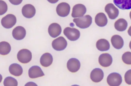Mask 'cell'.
<instances>
[{"label":"cell","mask_w":131,"mask_h":86,"mask_svg":"<svg viewBox=\"0 0 131 86\" xmlns=\"http://www.w3.org/2000/svg\"><path fill=\"white\" fill-rule=\"evenodd\" d=\"M76 25L82 29H85L89 27L92 22V17L88 15L74 18L73 20Z\"/></svg>","instance_id":"6da1fadb"},{"label":"cell","mask_w":131,"mask_h":86,"mask_svg":"<svg viewBox=\"0 0 131 86\" xmlns=\"http://www.w3.org/2000/svg\"><path fill=\"white\" fill-rule=\"evenodd\" d=\"M63 32L67 38L71 41L77 40L80 36V32L79 30L74 28L67 27L64 29Z\"/></svg>","instance_id":"7a4b0ae2"},{"label":"cell","mask_w":131,"mask_h":86,"mask_svg":"<svg viewBox=\"0 0 131 86\" xmlns=\"http://www.w3.org/2000/svg\"><path fill=\"white\" fill-rule=\"evenodd\" d=\"M32 53L29 50L24 49L19 51L17 55L18 61L21 63H27L29 62L32 59Z\"/></svg>","instance_id":"3957f363"},{"label":"cell","mask_w":131,"mask_h":86,"mask_svg":"<svg viewBox=\"0 0 131 86\" xmlns=\"http://www.w3.org/2000/svg\"><path fill=\"white\" fill-rule=\"evenodd\" d=\"M122 78L120 74L116 72L110 74L107 79L108 84L111 86L119 85L122 83Z\"/></svg>","instance_id":"277c9868"},{"label":"cell","mask_w":131,"mask_h":86,"mask_svg":"<svg viewBox=\"0 0 131 86\" xmlns=\"http://www.w3.org/2000/svg\"><path fill=\"white\" fill-rule=\"evenodd\" d=\"M16 18L12 14H9L3 17L1 20V23L5 28L9 29L12 28L16 24Z\"/></svg>","instance_id":"5b68a950"},{"label":"cell","mask_w":131,"mask_h":86,"mask_svg":"<svg viewBox=\"0 0 131 86\" xmlns=\"http://www.w3.org/2000/svg\"><path fill=\"white\" fill-rule=\"evenodd\" d=\"M67 42L62 36L54 40L52 42V45L53 48L57 51H61L67 47Z\"/></svg>","instance_id":"8992f818"},{"label":"cell","mask_w":131,"mask_h":86,"mask_svg":"<svg viewBox=\"0 0 131 86\" xmlns=\"http://www.w3.org/2000/svg\"><path fill=\"white\" fill-rule=\"evenodd\" d=\"M70 9V6L69 4L66 2H62L58 5L56 11L58 15L62 17H65L69 15Z\"/></svg>","instance_id":"52a82bcc"},{"label":"cell","mask_w":131,"mask_h":86,"mask_svg":"<svg viewBox=\"0 0 131 86\" xmlns=\"http://www.w3.org/2000/svg\"><path fill=\"white\" fill-rule=\"evenodd\" d=\"M86 9L85 6L82 4H78L73 7L71 16L73 18L80 17L85 13Z\"/></svg>","instance_id":"ba28073f"},{"label":"cell","mask_w":131,"mask_h":86,"mask_svg":"<svg viewBox=\"0 0 131 86\" xmlns=\"http://www.w3.org/2000/svg\"><path fill=\"white\" fill-rule=\"evenodd\" d=\"M105 10L110 19H114L118 15L119 11L118 9L112 3L106 5L105 8Z\"/></svg>","instance_id":"9c48e42d"},{"label":"cell","mask_w":131,"mask_h":86,"mask_svg":"<svg viewBox=\"0 0 131 86\" xmlns=\"http://www.w3.org/2000/svg\"><path fill=\"white\" fill-rule=\"evenodd\" d=\"M48 31L50 36L53 38H55L61 33L62 29L60 26L56 23H53L49 26Z\"/></svg>","instance_id":"30bf717a"},{"label":"cell","mask_w":131,"mask_h":86,"mask_svg":"<svg viewBox=\"0 0 131 86\" xmlns=\"http://www.w3.org/2000/svg\"><path fill=\"white\" fill-rule=\"evenodd\" d=\"M36 12L34 7L30 4H27L24 5L22 9V13L24 16L30 18L35 15Z\"/></svg>","instance_id":"8fae6325"},{"label":"cell","mask_w":131,"mask_h":86,"mask_svg":"<svg viewBox=\"0 0 131 86\" xmlns=\"http://www.w3.org/2000/svg\"><path fill=\"white\" fill-rule=\"evenodd\" d=\"M112 58L111 55L107 53L101 54L99 58L100 64L103 67H106L110 66L112 62Z\"/></svg>","instance_id":"7c38bea8"},{"label":"cell","mask_w":131,"mask_h":86,"mask_svg":"<svg viewBox=\"0 0 131 86\" xmlns=\"http://www.w3.org/2000/svg\"><path fill=\"white\" fill-rule=\"evenodd\" d=\"M80 63L77 59L72 58L70 59L67 63V67L68 70L72 73H75L79 69Z\"/></svg>","instance_id":"4fadbf2b"},{"label":"cell","mask_w":131,"mask_h":86,"mask_svg":"<svg viewBox=\"0 0 131 86\" xmlns=\"http://www.w3.org/2000/svg\"><path fill=\"white\" fill-rule=\"evenodd\" d=\"M104 76V73L102 70L100 68H96L91 72L90 77L92 81L95 82H98L102 80Z\"/></svg>","instance_id":"5bb4252c"},{"label":"cell","mask_w":131,"mask_h":86,"mask_svg":"<svg viewBox=\"0 0 131 86\" xmlns=\"http://www.w3.org/2000/svg\"><path fill=\"white\" fill-rule=\"evenodd\" d=\"M28 75L31 78H35L41 77L45 75L41 68L37 65L31 66L28 70Z\"/></svg>","instance_id":"9a60e30c"},{"label":"cell","mask_w":131,"mask_h":86,"mask_svg":"<svg viewBox=\"0 0 131 86\" xmlns=\"http://www.w3.org/2000/svg\"><path fill=\"white\" fill-rule=\"evenodd\" d=\"M26 34L25 28L21 26L16 27L13 30L12 32L13 38L17 40L23 39L25 37Z\"/></svg>","instance_id":"2e32d148"},{"label":"cell","mask_w":131,"mask_h":86,"mask_svg":"<svg viewBox=\"0 0 131 86\" xmlns=\"http://www.w3.org/2000/svg\"><path fill=\"white\" fill-rule=\"evenodd\" d=\"M53 61V57L49 53H45L41 56L40 63L42 66L47 67L52 64Z\"/></svg>","instance_id":"e0dca14e"},{"label":"cell","mask_w":131,"mask_h":86,"mask_svg":"<svg viewBox=\"0 0 131 86\" xmlns=\"http://www.w3.org/2000/svg\"><path fill=\"white\" fill-rule=\"evenodd\" d=\"M111 41L113 46L117 49L121 48L124 45V42L122 38L118 35H115L112 37Z\"/></svg>","instance_id":"ac0fdd59"},{"label":"cell","mask_w":131,"mask_h":86,"mask_svg":"<svg viewBox=\"0 0 131 86\" xmlns=\"http://www.w3.org/2000/svg\"><path fill=\"white\" fill-rule=\"evenodd\" d=\"M95 21L96 25L101 27L106 26L108 21L106 15L102 12L99 13L96 15L95 17Z\"/></svg>","instance_id":"d6986e66"},{"label":"cell","mask_w":131,"mask_h":86,"mask_svg":"<svg viewBox=\"0 0 131 86\" xmlns=\"http://www.w3.org/2000/svg\"><path fill=\"white\" fill-rule=\"evenodd\" d=\"M9 70L11 74L16 76H20L23 72V69L21 66L16 63L11 64L9 67Z\"/></svg>","instance_id":"ffe728a7"},{"label":"cell","mask_w":131,"mask_h":86,"mask_svg":"<svg viewBox=\"0 0 131 86\" xmlns=\"http://www.w3.org/2000/svg\"><path fill=\"white\" fill-rule=\"evenodd\" d=\"M114 4L119 9L128 10L131 9V0H113Z\"/></svg>","instance_id":"44dd1931"},{"label":"cell","mask_w":131,"mask_h":86,"mask_svg":"<svg viewBox=\"0 0 131 86\" xmlns=\"http://www.w3.org/2000/svg\"><path fill=\"white\" fill-rule=\"evenodd\" d=\"M96 46L97 49L101 51H106L110 48V44L106 40L102 39L98 40L96 43Z\"/></svg>","instance_id":"7402d4cb"},{"label":"cell","mask_w":131,"mask_h":86,"mask_svg":"<svg viewBox=\"0 0 131 86\" xmlns=\"http://www.w3.org/2000/svg\"><path fill=\"white\" fill-rule=\"evenodd\" d=\"M128 24L126 21L123 18L118 19L115 23L114 27L118 31H123L126 29Z\"/></svg>","instance_id":"603a6c76"},{"label":"cell","mask_w":131,"mask_h":86,"mask_svg":"<svg viewBox=\"0 0 131 86\" xmlns=\"http://www.w3.org/2000/svg\"><path fill=\"white\" fill-rule=\"evenodd\" d=\"M11 50L10 44L7 42L2 41L0 43V54L6 55L8 54Z\"/></svg>","instance_id":"cb8c5ba5"},{"label":"cell","mask_w":131,"mask_h":86,"mask_svg":"<svg viewBox=\"0 0 131 86\" xmlns=\"http://www.w3.org/2000/svg\"><path fill=\"white\" fill-rule=\"evenodd\" d=\"M4 85L5 86H17L18 85V82L14 78L8 76L6 77L4 79Z\"/></svg>","instance_id":"d4e9b609"},{"label":"cell","mask_w":131,"mask_h":86,"mask_svg":"<svg viewBox=\"0 0 131 86\" xmlns=\"http://www.w3.org/2000/svg\"><path fill=\"white\" fill-rule=\"evenodd\" d=\"M122 60L123 62L127 64H131V52L127 51L122 55Z\"/></svg>","instance_id":"484cf974"},{"label":"cell","mask_w":131,"mask_h":86,"mask_svg":"<svg viewBox=\"0 0 131 86\" xmlns=\"http://www.w3.org/2000/svg\"><path fill=\"white\" fill-rule=\"evenodd\" d=\"M0 15H2L5 13L7 10V5L5 2L0 1Z\"/></svg>","instance_id":"4316f807"},{"label":"cell","mask_w":131,"mask_h":86,"mask_svg":"<svg viewBox=\"0 0 131 86\" xmlns=\"http://www.w3.org/2000/svg\"><path fill=\"white\" fill-rule=\"evenodd\" d=\"M124 79L127 84L131 85V69L128 70L126 72L124 75Z\"/></svg>","instance_id":"83f0119b"},{"label":"cell","mask_w":131,"mask_h":86,"mask_svg":"<svg viewBox=\"0 0 131 86\" xmlns=\"http://www.w3.org/2000/svg\"><path fill=\"white\" fill-rule=\"evenodd\" d=\"M9 1L12 4L15 5H18L22 2L23 0H9Z\"/></svg>","instance_id":"f1b7e54d"},{"label":"cell","mask_w":131,"mask_h":86,"mask_svg":"<svg viewBox=\"0 0 131 86\" xmlns=\"http://www.w3.org/2000/svg\"><path fill=\"white\" fill-rule=\"evenodd\" d=\"M47 1L50 3L52 4L55 3L57 2L59 0H47Z\"/></svg>","instance_id":"f546056e"},{"label":"cell","mask_w":131,"mask_h":86,"mask_svg":"<svg viewBox=\"0 0 131 86\" xmlns=\"http://www.w3.org/2000/svg\"><path fill=\"white\" fill-rule=\"evenodd\" d=\"M128 35L131 36V26L129 27L128 30Z\"/></svg>","instance_id":"4dcf8cb0"},{"label":"cell","mask_w":131,"mask_h":86,"mask_svg":"<svg viewBox=\"0 0 131 86\" xmlns=\"http://www.w3.org/2000/svg\"><path fill=\"white\" fill-rule=\"evenodd\" d=\"M129 47L131 49V41H130L129 43Z\"/></svg>","instance_id":"1f68e13d"},{"label":"cell","mask_w":131,"mask_h":86,"mask_svg":"<svg viewBox=\"0 0 131 86\" xmlns=\"http://www.w3.org/2000/svg\"><path fill=\"white\" fill-rule=\"evenodd\" d=\"M129 16L131 20V11H130L129 13Z\"/></svg>","instance_id":"d6a6232c"}]
</instances>
